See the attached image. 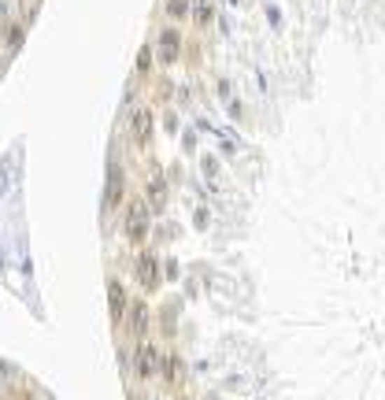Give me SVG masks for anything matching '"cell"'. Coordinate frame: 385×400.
Returning <instances> with one entry per match:
<instances>
[{"mask_svg":"<svg viewBox=\"0 0 385 400\" xmlns=\"http://www.w3.org/2000/svg\"><path fill=\"white\" fill-rule=\"evenodd\" d=\"M119 215H122V237H126V244L145 249L148 237H152V215L145 208V200H141V193H126Z\"/></svg>","mask_w":385,"mask_h":400,"instance_id":"1","label":"cell"},{"mask_svg":"<svg viewBox=\"0 0 385 400\" xmlns=\"http://www.w3.org/2000/svg\"><path fill=\"white\" fill-rule=\"evenodd\" d=\"M126 141H130V149H137V152H148L152 141H156V111H152V104H145V100L126 108Z\"/></svg>","mask_w":385,"mask_h":400,"instance_id":"2","label":"cell"},{"mask_svg":"<svg viewBox=\"0 0 385 400\" xmlns=\"http://www.w3.org/2000/svg\"><path fill=\"white\" fill-rule=\"evenodd\" d=\"M130 270H134V286L141 289V296H148V293H160V289H163L160 252L152 249V244H145V249H137V252H134Z\"/></svg>","mask_w":385,"mask_h":400,"instance_id":"3","label":"cell"},{"mask_svg":"<svg viewBox=\"0 0 385 400\" xmlns=\"http://www.w3.org/2000/svg\"><path fill=\"white\" fill-rule=\"evenodd\" d=\"M186 53V34L174 27V22H167V27L156 30V41H152V56H156V63L167 71V67H174L178 60H182Z\"/></svg>","mask_w":385,"mask_h":400,"instance_id":"4","label":"cell"},{"mask_svg":"<svg viewBox=\"0 0 385 400\" xmlns=\"http://www.w3.org/2000/svg\"><path fill=\"white\" fill-rule=\"evenodd\" d=\"M141 200H145L148 215H167V208H171V182H167L156 167L148 171V182H145V189H141Z\"/></svg>","mask_w":385,"mask_h":400,"instance_id":"5","label":"cell"},{"mask_svg":"<svg viewBox=\"0 0 385 400\" xmlns=\"http://www.w3.org/2000/svg\"><path fill=\"white\" fill-rule=\"evenodd\" d=\"M126 193H130V182H126V167L119 160H111L108 163V178H104V212L115 215L122 208V200H126Z\"/></svg>","mask_w":385,"mask_h":400,"instance_id":"6","label":"cell"},{"mask_svg":"<svg viewBox=\"0 0 385 400\" xmlns=\"http://www.w3.org/2000/svg\"><path fill=\"white\" fill-rule=\"evenodd\" d=\"M126 304H130V289H126V282L119 275H111L108 278V319L115 330H119V322L126 315Z\"/></svg>","mask_w":385,"mask_h":400,"instance_id":"7","label":"cell"},{"mask_svg":"<svg viewBox=\"0 0 385 400\" xmlns=\"http://www.w3.org/2000/svg\"><path fill=\"white\" fill-rule=\"evenodd\" d=\"M27 22H19V19H11L8 27H4V56H15L19 48H22V41H27Z\"/></svg>","mask_w":385,"mask_h":400,"instance_id":"8","label":"cell"},{"mask_svg":"<svg viewBox=\"0 0 385 400\" xmlns=\"http://www.w3.org/2000/svg\"><path fill=\"white\" fill-rule=\"evenodd\" d=\"M189 19H192V27L208 30L215 22V0H192V4H189Z\"/></svg>","mask_w":385,"mask_h":400,"instance_id":"9","label":"cell"},{"mask_svg":"<svg viewBox=\"0 0 385 400\" xmlns=\"http://www.w3.org/2000/svg\"><path fill=\"white\" fill-rule=\"evenodd\" d=\"M41 4H45V0H15V15H19V22L34 27V19L41 15Z\"/></svg>","mask_w":385,"mask_h":400,"instance_id":"10","label":"cell"},{"mask_svg":"<svg viewBox=\"0 0 385 400\" xmlns=\"http://www.w3.org/2000/svg\"><path fill=\"white\" fill-rule=\"evenodd\" d=\"M189 4H192V0H163V11H167V19L178 27V22L189 19Z\"/></svg>","mask_w":385,"mask_h":400,"instance_id":"11","label":"cell"},{"mask_svg":"<svg viewBox=\"0 0 385 400\" xmlns=\"http://www.w3.org/2000/svg\"><path fill=\"white\" fill-rule=\"evenodd\" d=\"M174 400H192V396H186V393H178V396H174Z\"/></svg>","mask_w":385,"mask_h":400,"instance_id":"12","label":"cell"}]
</instances>
